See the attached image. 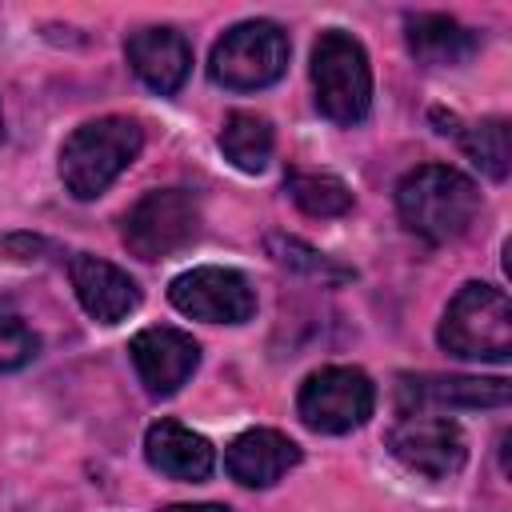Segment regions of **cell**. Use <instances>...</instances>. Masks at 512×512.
<instances>
[{
  "mask_svg": "<svg viewBox=\"0 0 512 512\" xmlns=\"http://www.w3.org/2000/svg\"><path fill=\"white\" fill-rule=\"evenodd\" d=\"M144 148V128L132 116H100L80 124L60 148V180L76 200H96Z\"/></svg>",
  "mask_w": 512,
  "mask_h": 512,
  "instance_id": "2",
  "label": "cell"
},
{
  "mask_svg": "<svg viewBox=\"0 0 512 512\" xmlns=\"http://www.w3.org/2000/svg\"><path fill=\"white\" fill-rule=\"evenodd\" d=\"M288 32L272 20H244L236 28H228L216 48H212V60H208V72L220 88H232V92H256V88H268L284 76L288 68Z\"/></svg>",
  "mask_w": 512,
  "mask_h": 512,
  "instance_id": "5",
  "label": "cell"
},
{
  "mask_svg": "<svg viewBox=\"0 0 512 512\" xmlns=\"http://www.w3.org/2000/svg\"><path fill=\"white\" fill-rule=\"evenodd\" d=\"M0 140H4V112H0Z\"/></svg>",
  "mask_w": 512,
  "mask_h": 512,
  "instance_id": "23",
  "label": "cell"
},
{
  "mask_svg": "<svg viewBox=\"0 0 512 512\" xmlns=\"http://www.w3.org/2000/svg\"><path fill=\"white\" fill-rule=\"evenodd\" d=\"M272 144H276V132H272L268 116L248 112V108L228 112V120L220 128V152H224V160H232V168L264 172L272 160Z\"/></svg>",
  "mask_w": 512,
  "mask_h": 512,
  "instance_id": "18",
  "label": "cell"
},
{
  "mask_svg": "<svg viewBox=\"0 0 512 512\" xmlns=\"http://www.w3.org/2000/svg\"><path fill=\"white\" fill-rule=\"evenodd\" d=\"M376 408V384L352 364H328L300 384L296 412L312 432L344 436L360 428Z\"/></svg>",
  "mask_w": 512,
  "mask_h": 512,
  "instance_id": "6",
  "label": "cell"
},
{
  "mask_svg": "<svg viewBox=\"0 0 512 512\" xmlns=\"http://www.w3.org/2000/svg\"><path fill=\"white\" fill-rule=\"evenodd\" d=\"M512 400V384L504 376H400L396 404L400 412H428V408H504Z\"/></svg>",
  "mask_w": 512,
  "mask_h": 512,
  "instance_id": "11",
  "label": "cell"
},
{
  "mask_svg": "<svg viewBox=\"0 0 512 512\" xmlns=\"http://www.w3.org/2000/svg\"><path fill=\"white\" fill-rule=\"evenodd\" d=\"M436 340L460 360H504L512 352V300L496 284L468 280L448 300Z\"/></svg>",
  "mask_w": 512,
  "mask_h": 512,
  "instance_id": "3",
  "label": "cell"
},
{
  "mask_svg": "<svg viewBox=\"0 0 512 512\" xmlns=\"http://www.w3.org/2000/svg\"><path fill=\"white\" fill-rule=\"evenodd\" d=\"M300 444L276 428H248L224 448V468L244 488H272L288 468L300 464Z\"/></svg>",
  "mask_w": 512,
  "mask_h": 512,
  "instance_id": "14",
  "label": "cell"
},
{
  "mask_svg": "<svg viewBox=\"0 0 512 512\" xmlns=\"http://www.w3.org/2000/svg\"><path fill=\"white\" fill-rule=\"evenodd\" d=\"M164 512H228L224 504H168Z\"/></svg>",
  "mask_w": 512,
  "mask_h": 512,
  "instance_id": "22",
  "label": "cell"
},
{
  "mask_svg": "<svg viewBox=\"0 0 512 512\" xmlns=\"http://www.w3.org/2000/svg\"><path fill=\"white\" fill-rule=\"evenodd\" d=\"M396 212L404 228L428 244L464 236L480 212V188L452 164H420L396 184Z\"/></svg>",
  "mask_w": 512,
  "mask_h": 512,
  "instance_id": "1",
  "label": "cell"
},
{
  "mask_svg": "<svg viewBox=\"0 0 512 512\" xmlns=\"http://www.w3.org/2000/svg\"><path fill=\"white\" fill-rule=\"evenodd\" d=\"M40 336L24 324V316L8 304H0V372H20L36 360Z\"/></svg>",
  "mask_w": 512,
  "mask_h": 512,
  "instance_id": "21",
  "label": "cell"
},
{
  "mask_svg": "<svg viewBox=\"0 0 512 512\" xmlns=\"http://www.w3.org/2000/svg\"><path fill=\"white\" fill-rule=\"evenodd\" d=\"M128 356H132L140 384L152 396H172L192 380V372L200 364V344L180 328L152 324V328H140L132 336Z\"/></svg>",
  "mask_w": 512,
  "mask_h": 512,
  "instance_id": "10",
  "label": "cell"
},
{
  "mask_svg": "<svg viewBox=\"0 0 512 512\" xmlns=\"http://www.w3.org/2000/svg\"><path fill=\"white\" fill-rule=\"evenodd\" d=\"M404 40H408V52L420 64H432V68L464 64L480 48V36L472 28H464L456 16H444V12H416V16H408L404 20Z\"/></svg>",
  "mask_w": 512,
  "mask_h": 512,
  "instance_id": "16",
  "label": "cell"
},
{
  "mask_svg": "<svg viewBox=\"0 0 512 512\" xmlns=\"http://www.w3.org/2000/svg\"><path fill=\"white\" fill-rule=\"evenodd\" d=\"M200 232V204L188 188L144 192L124 212V244L140 260H164L192 244Z\"/></svg>",
  "mask_w": 512,
  "mask_h": 512,
  "instance_id": "7",
  "label": "cell"
},
{
  "mask_svg": "<svg viewBox=\"0 0 512 512\" xmlns=\"http://www.w3.org/2000/svg\"><path fill=\"white\" fill-rule=\"evenodd\" d=\"M284 188H288V196L296 200L300 212L320 216V220H328V216H344V212L352 208V192H348V184H344L340 176H332V172L288 168Z\"/></svg>",
  "mask_w": 512,
  "mask_h": 512,
  "instance_id": "19",
  "label": "cell"
},
{
  "mask_svg": "<svg viewBox=\"0 0 512 512\" xmlns=\"http://www.w3.org/2000/svg\"><path fill=\"white\" fill-rule=\"evenodd\" d=\"M388 448L408 472H420L428 480H448L468 460V440L460 424L428 412H408L404 420H396L388 432Z\"/></svg>",
  "mask_w": 512,
  "mask_h": 512,
  "instance_id": "9",
  "label": "cell"
},
{
  "mask_svg": "<svg viewBox=\"0 0 512 512\" xmlns=\"http://www.w3.org/2000/svg\"><path fill=\"white\" fill-rule=\"evenodd\" d=\"M432 124H440L444 136L460 140V148L472 156V164L492 176V180H504L508 168H512V148H508V120L504 116H488V120H460L456 112H444L436 108L432 112Z\"/></svg>",
  "mask_w": 512,
  "mask_h": 512,
  "instance_id": "17",
  "label": "cell"
},
{
  "mask_svg": "<svg viewBox=\"0 0 512 512\" xmlns=\"http://www.w3.org/2000/svg\"><path fill=\"white\" fill-rule=\"evenodd\" d=\"M144 456H148V464L160 476L188 480V484L208 480L212 468H216V448L200 432H192L188 424H180V420H156L144 432Z\"/></svg>",
  "mask_w": 512,
  "mask_h": 512,
  "instance_id": "15",
  "label": "cell"
},
{
  "mask_svg": "<svg viewBox=\"0 0 512 512\" xmlns=\"http://www.w3.org/2000/svg\"><path fill=\"white\" fill-rule=\"evenodd\" d=\"M68 276H72L80 308L100 324H120L140 308V284L124 268H116L112 260H100L92 252H76L68 264Z\"/></svg>",
  "mask_w": 512,
  "mask_h": 512,
  "instance_id": "12",
  "label": "cell"
},
{
  "mask_svg": "<svg viewBox=\"0 0 512 512\" xmlns=\"http://www.w3.org/2000/svg\"><path fill=\"white\" fill-rule=\"evenodd\" d=\"M312 88L316 108L332 124H360L372 108V68L368 52L352 32L328 28L312 48Z\"/></svg>",
  "mask_w": 512,
  "mask_h": 512,
  "instance_id": "4",
  "label": "cell"
},
{
  "mask_svg": "<svg viewBox=\"0 0 512 512\" xmlns=\"http://www.w3.org/2000/svg\"><path fill=\"white\" fill-rule=\"evenodd\" d=\"M168 300L176 312L208 324H244L256 316V292L236 268L200 264L180 272L168 284Z\"/></svg>",
  "mask_w": 512,
  "mask_h": 512,
  "instance_id": "8",
  "label": "cell"
},
{
  "mask_svg": "<svg viewBox=\"0 0 512 512\" xmlns=\"http://www.w3.org/2000/svg\"><path fill=\"white\" fill-rule=\"evenodd\" d=\"M268 252H272L284 268H292V272H300V276H308V280H320V284H344V280L356 276L352 268L336 264V260L324 256L320 248H312V244H304V240H296V236H284V232H272V236H268Z\"/></svg>",
  "mask_w": 512,
  "mask_h": 512,
  "instance_id": "20",
  "label": "cell"
},
{
  "mask_svg": "<svg viewBox=\"0 0 512 512\" xmlns=\"http://www.w3.org/2000/svg\"><path fill=\"white\" fill-rule=\"evenodd\" d=\"M128 68L160 96H172L184 88L192 72V44L176 28H140L124 40Z\"/></svg>",
  "mask_w": 512,
  "mask_h": 512,
  "instance_id": "13",
  "label": "cell"
}]
</instances>
